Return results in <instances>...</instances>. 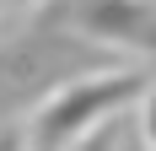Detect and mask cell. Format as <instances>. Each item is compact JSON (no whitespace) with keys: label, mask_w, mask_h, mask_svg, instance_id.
<instances>
[{"label":"cell","mask_w":156,"mask_h":151,"mask_svg":"<svg viewBox=\"0 0 156 151\" xmlns=\"http://www.w3.org/2000/svg\"><path fill=\"white\" fill-rule=\"evenodd\" d=\"M81 6H92V0H43L32 11V27H70L81 16Z\"/></svg>","instance_id":"2"},{"label":"cell","mask_w":156,"mask_h":151,"mask_svg":"<svg viewBox=\"0 0 156 151\" xmlns=\"http://www.w3.org/2000/svg\"><path fill=\"white\" fill-rule=\"evenodd\" d=\"M140 124H145V146L156 151V87L145 92V119H140Z\"/></svg>","instance_id":"5"},{"label":"cell","mask_w":156,"mask_h":151,"mask_svg":"<svg viewBox=\"0 0 156 151\" xmlns=\"http://www.w3.org/2000/svg\"><path fill=\"white\" fill-rule=\"evenodd\" d=\"M0 151H32L27 124H0Z\"/></svg>","instance_id":"3"},{"label":"cell","mask_w":156,"mask_h":151,"mask_svg":"<svg viewBox=\"0 0 156 151\" xmlns=\"http://www.w3.org/2000/svg\"><path fill=\"white\" fill-rule=\"evenodd\" d=\"M151 87H156V70H151V65H135V70H92V76L65 81L59 92H48L43 103H38L32 119H22L32 151H70L81 135L102 130L119 108H129L135 97H145Z\"/></svg>","instance_id":"1"},{"label":"cell","mask_w":156,"mask_h":151,"mask_svg":"<svg viewBox=\"0 0 156 151\" xmlns=\"http://www.w3.org/2000/svg\"><path fill=\"white\" fill-rule=\"evenodd\" d=\"M70 151H113V130L102 124V130H92V135H81Z\"/></svg>","instance_id":"4"}]
</instances>
